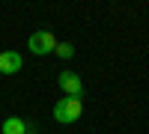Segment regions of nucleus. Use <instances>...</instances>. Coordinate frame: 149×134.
<instances>
[{"label": "nucleus", "mask_w": 149, "mask_h": 134, "mask_svg": "<svg viewBox=\"0 0 149 134\" xmlns=\"http://www.w3.org/2000/svg\"><path fill=\"white\" fill-rule=\"evenodd\" d=\"M27 48H30L33 54L45 57V54H54V48H57V39H54V33H48V30H39V33H33V36H30Z\"/></svg>", "instance_id": "f03ea898"}, {"label": "nucleus", "mask_w": 149, "mask_h": 134, "mask_svg": "<svg viewBox=\"0 0 149 134\" xmlns=\"http://www.w3.org/2000/svg\"><path fill=\"white\" fill-rule=\"evenodd\" d=\"M21 54L18 51H3L0 54V75H15V72H21Z\"/></svg>", "instance_id": "20e7f679"}, {"label": "nucleus", "mask_w": 149, "mask_h": 134, "mask_svg": "<svg viewBox=\"0 0 149 134\" xmlns=\"http://www.w3.org/2000/svg\"><path fill=\"white\" fill-rule=\"evenodd\" d=\"M27 131H33L30 119H21V116H9L3 122V128H0V134H27Z\"/></svg>", "instance_id": "39448f33"}, {"label": "nucleus", "mask_w": 149, "mask_h": 134, "mask_svg": "<svg viewBox=\"0 0 149 134\" xmlns=\"http://www.w3.org/2000/svg\"><path fill=\"white\" fill-rule=\"evenodd\" d=\"M60 90L66 95H72V99H81L84 83H81V78L74 75V72H60Z\"/></svg>", "instance_id": "7ed1b4c3"}, {"label": "nucleus", "mask_w": 149, "mask_h": 134, "mask_svg": "<svg viewBox=\"0 0 149 134\" xmlns=\"http://www.w3.org/2000/svg\"><path fill=\"white\" fill-rule=\"evenodd\" d=\"M81 113H84V104H81V99H72V95H63V99L54 104V119L63 122V125L78 122Z\"/></svg>", "instance_id": "f257e3e1"}, {"label": "nucleus", "mask_w": 149, "mask_h": 134, "mask_svg": "<svg viewBox=\"0 0 149 134\" xmlns=\"http://www.w3.org/2000/svg\"><path fill=\"white\" fill-rule=\"evenodd\" d=\"M27 134H39V131H27Z\"/></svg>", "instance_id": "0eeeda50"}, {"label": "nucleus", "mask_w": 149, "mask_h": 134, "mask_svg": "<svg viewBox=\"0 0 149 134\" xmlns=\"http://www.w3.org/2000/svg\"><path fill=\"white\" fill-rule=\"evenodd\" d=\"M54 54H57L60 60H72V57H74V48H72L69 42H57V48H54Z\"/></svg>", "instance_id": "423d86ee"}]
</instances>
